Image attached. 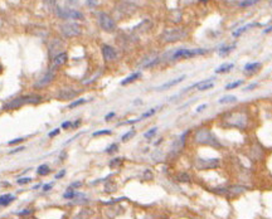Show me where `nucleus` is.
<instances>
[{
	"mask_svg": "<svg viewBox=\"0 0 272 219\" xmlns=\"http://www.w3.org/2000/svg\"><path fill=\"white\" fill-rule=\"evenodd\" d=\"M223 121L228 126L246 129L247 124H248V116H247L244 111H234V112L226 113L223 116Z\"/></svg>",
	"mask_w": 272,
	"mask_h": 219,
	"instance_id": "f257e3e1",
	"label": "nucleus"
},
{
	"mask_svg": "<svg viewBox=\"0 0 272 219\" xmlns=\"http://www.w3.org/2000/svg\"><path fill=\"white\" fill-rule=\"evenodd\" d=\"M195 141L198 144H203V145H210L214 146V148H219L220 144L218 142V140L213 136V134L208 130V129H201L198 130L195 134Z\"/></svg>",
	"mask_w": 272,
	"mask_h": 219,
	"instance_id": "f03ea898",
	"label": "nucleus"
},
{
	"mask_svg": "<svg viewBox=\"0 0 272 219\" xmlns=\"http://www.w3.org/2000/svg\"><path fill=\"white\" fill-rule=\"evenodd\" d=\"M98 23H100V27L108 33H112L116 30V23L115 20L106 13H100L98 14Z\"/></svg>",
	"mask_w": 272,
	"mask_h": 219,
	"instance_id": "7ed1b4c3",
	"label": "nucleus"
},
{
	"mask_svg": "<svg viewBox=\"0 0 272 219\" xmlns=\"http://www.w3.org/2000/svg\"><path fill=\"white\" fill-rule=\"evenodd\" d=\"M208 49H202V48H196V49H178L173 54V59H182V58H191L195 56L205 54Z\"/></svg>",
	"mask_w": 272,
	"mask_h": 219,
	"instance_id": "20e7f679",
	"label": "nucleus"
},
{
	"mask_svg": "<svg viewBox=\"0 0 272 219\" xmlns=\"http://www.w3.org/2000/svg\"><path fill=\"white\" fill-rule=\"evenodd\" d=\"M56 14L63 19H83V14L75 10V9H62V8L57 7Z\"/></svg>",
	"mask_w": 272,
	"mask_h": 219,
	"instance_id": "39448f33",
	"label": "nucleus"
},
{
	"mask_svg": "<svg viewBox=\"0 0 272 219\" xmlns=\"http://www.w3.org/2000/svg\"><path fill=\"white\" fill-rule=\"evenodd\" d=\"M185 35H187V32L183 29H168L163 34V39L165 42H175V40L184 38Z\"/></svg>",
	"mask_w": 272,
	"mask_h": 219,
	"instance_id": "423d86ee",
	"label": "nucleus"
},
{
	"mask_svg": "<svg viewBox=\"0 0 272 219\" xmlns=\"http://www.w3.org/2000/svg\"><path fill=\"white\" fill-rule=\"evenodd\" d=\"M62 32L66 37H76L81 34V28L76 23H66L62 25Z\"/></svg>",
	"mask_w": 272,
	"mask_h": 219,
	"instance_id": "0eeeda50",
	"label": "nucleus"
},
{
	"mask_svg": "<svg viewBox=\"0 0 272 219\" xmlns=\"http://www.w3.org/2000/svg\"><path fill=\"white\" fill-rule=\"evenodd\" d=\"M32 98H34V96L19 97V98H15V100L12 101L10 103L5 105V106H4V110H13V108H16V107L23 106L24 103H28V102H35V100H32Z\"/></svg>",
	"mask_w": 272,
	"mask_h": 219,
	"instance_id": "6e6552de",
	"label": "nucleus"
},
{
	"mask_svg": "<svg viewBox=\"0 0 272 219\" xmlns=\"http://www.w3.org/2000/svg\"><path fill=\"white\" fill-rule=\"evenodd\" d=\"M219 165L218 159H199L196 161V166L199 169H213Z\"/></svg>",
	"mask_w": 272,
	"mask_h": 219,
	"instance_id": "1a4fd4ad",
	"label": "nucleus"
},
{
	"mask_svg": "<svg viewBox=\"0 0 272 219\" xmlns=\"http://www.w3.org/2000/svg\"><path fill=\"white\" fill-rule=\"evenodd\" d=\"M102 54H104V58L105 61L110 62V61H113L116 58V52L112 47L110 45H104L102 47Z\"/></svg>",
	"mask_w": 272,
	"mask_h": 219,
	"instance_id": "9d476101",
	"label": "nucleus"
},
{
	"mask_svg": "<svg viewBox=\"0 0 272 219\" xmlns=\"http://www.w3.org/2000/svg\"><path fill=\"white\" fill-rule=\"evenodd\" d=\"M184 80H185V76H180V77H178V78H175V80L169 81V82H166V83L161 84V86H160V87H158L156 89H158V91H164V89H168V88H170V87H173V86H177L178 83L183 82Z\"/></svg>",
	"mask_w": 272,
	"mask_h": 219,
	"instance_id": "9b49d317",
	"label": "nucleus"
},
{
	"mask_svg": "<svg viewBox=\"0 0 272 219\" xmlns=\"http://www.w3.org/2000/svg\"><path fill=\"white\" fill-rule=\"evenodd\" d=\"M187 135H188V131H185V132L175 141L174 146H173V153H179V151L183 149V146H184V144H185V137H187Z\"/></svg>",
	"mask_w": 272,
	"mask_h": 219,
	"instance_id": "f8f14e48",
	"label": "nucleus"
},
{
	"mask_svg": "<svg viewBox=\"0 0 272 219\" xmlns=\"http://www.w3.org/2000/svg\"><path fill=\"white\" fill-rule=\"evenodd\" d=\"M67 58H68L67 53H61V54L56 56L54 59H53V66H52V67H53V68H57V67L63 66V64L67 62Z\"/></svg>",
	"mask_w": 272,
	"mask_h": 219,
	"instance_id": "ddd939ff",
	"label": "nucleus"
},
{
	"mask_svg": "<svg viewBox=\"0 0 272 219\" xmlns=\"http://www.w3.org/2000/svg\"><path fill=\"white\" fill-rule=\"evenodd\" d=\"M210 80H212V78L205 80V81L199 82V83H196V84H194V87H196L199 91H207V89H210V88L214 87V82H212Z\"/></svg>",
	"mask_w": 272,
	"mask_h": 219,
	"instance_id": "4468645a",
	"label": "nucleus"
},
{
	"mask_svg": "<svg viewBox=\"0 0 272 219\" xmlns=\"http://www.w3.org/2000/svg\"><path fill=\"white\" fill-rule=\"evenodd\" d=\"M53 77H54V76H53V73H52V72H49V73H47V75L43 76V78H42L40 81H38V83H37L35 86H37V87H43V86H45L47 83L51 82V81L53 80Z\"/></svg>",
	"mask_w": 272,
	"mask_h": 219,
	"instance_id": "2eb2a0df",
	"label": "nucleus"
},
{
	"mask_svg": "<svg viewBox=\"0 0 272 219\" xmlns=\"http://www.w3.org/2000/svg\"><path fill=\"white\" fill-rule=\"evenodd\" d=\"M76 96V92L75 91H71V89H63L59 94H58V97L59 98H62V100H71V98H73V97Z\"/></svg>",
	"mask_w": 272,
	"mask_h": 219,
	"instance_id": "dca6fc26",
	"label": "nucleus"
},
{
	"mask_svg": "<svg viewBox=\"0 0 272 219\" xmlns=\"http://www.w3.org/2000/svg\"><path fill=\"white\" fill-rule=\"evenodd\" d=\"M13 200H14V195H12V194H4V195L0 197V205L5 207V205L10 204Z\"/></svg>",
	"mask_w": 272,
	"mask_h": 219,
	"instance_id": "f3484780",
	"label": "nucleus"
},
{
	"mask_svg": "<svg viewBox=\"0 0 272 219\" xmlns=\"http://www.w3.org/2000/svg\"><path fill=\"white\" fill-rule=\"evenodd\" d=\"M140 76H141V73L140 72H135V73H132L131 76H129L127 78H125L122 82H121V84L122 86H126V84H129V83H131V82H134V81H136L137 78H140Z\"/></svg>",
	"mask_w": 272,
	"mask_h": 219,
	"instance_id": "a211bd4d",
	"label": "nucleus"
},
{
	"mask_svg": "<svg viewBox=\"0 0 272 219\" xmlns=\"http://www.w3.org/2000/svg\"><path fill=\"white\" fill-rule=\"evenodd\" d=\"M233 67H234L233 63H224V64H222L220 67H218L215 69V73H227L231 69H233Z\"/></svg>",
	"mask_w": 272,
	"mask_h": 219,
	"instance_id": "6ab92c4d",
	"label": "nucleus"
},
{
	"mask_svg": "<svg viewBox=\"0 0 272 219\" xmlns=\"http://www.w3.org/2000/svg\"><path fill=\"white\" fill-rule=\"evenodd\" d=\"M255 25H256V24H247V25H244V27H241V28L236 29V30L233 32V37H239L242 33L247 32L250 28H252V27H255Z\"/></svg>",
	"mask_w": 272,
	"mask_h": 219,
	"instance_id": "aec40b11",
	"label": "nucleus"
},
{
	"mask_svg": "<svg viewBox=\"0 0 272 219\" xmlns=\"http://www.w3.org/2000/svg\"><path fill=\"white\" fill-rule=\"evenodd\" d=\"M91 214H92V212H91L90 209H83V210H81L73 219H90Z\"/></svg>",
	"mask_w": 272,
	"mask_h": 219,
	"instance_id": "412c9836",
	"label": "nucleus"
},
{
	"mask_svg": "<svg viewBox=\"0 0 272 219\" xmlns=\"http://www.w3.org/2000/svg\"><path fill=\"white\" fill-rule=\"evenodd\" d=\"M237 101V97L236 96H223L222 98L219 100V103H233V102H236Z\"/></svg>",
	"mask_w": 272,
	"mask_h": 219,
	"instance_id": "4be33fe9",
	"label": "nucleus"
},
{
	"mask_svg": "<svg viewBox=\"0 0 272 219\" xmlns=\"http://www.w3.org/2000/svg\"><path fill=\"white\" fill-rule=\"evenodd\" d=\"M49 166L48 165H45V164H43V165H40L39 167H38V170H37V173H38V175H40V176H44V175H48L49 174Z\"/></svg>",
	"mask_w": 272,
	"mask_h": 219,
	"instance_id": "5701e85b",
	"label": "nucleus"
},
{
	"mask_svg": "<svg viewBox=\"0 0 272 219\" xmlns=\"http://www.w3.org/2000/svg\"><path fill=\"white\" fill-rule=\"evenodd\" d=\"M43 3H44V7H45L48 10H53V9L57 8V7H56L57 0H43Z\"/></svg>",
	"mask_w": 272,
	"mask_h": 219,
	"instance_id": "b1692460",
	"label": "nucleus"
},
{
	"mask_svg": "<svg viewBox=\"0 0 272 219\" xmlns=\"http://www.w3.org/2000/svg\"><path fill=\"white\" fill-rule=\"evenodd\" d=\"M260 0H243L242 3H239V7L241 8H247V7H252L255 4H257Z\"/></svg>",
	"mask_w": 272,
	"mask_h": 219,
	"instance_id": "393cba45",
	"label": "nucleus"
},
{
	"mask_svg": "<svg viewBox=\"0 0 272 219\" xmlns=\"http://www.w3.org/2000/svg\"><path fill=\"white\" fill-rule=\"evenodd\" d=\"M260 67H261V64L257 63V62H255V63H248V64H246L244 69H246V71H256V69H258Z\"/></svg>",
	"mask_w": 272,
	"mask_h": 219,
	"instance_id": "a878e982",
	"label": "nucleus"
},
{
	"mask_svg": "<svg viewBox=\"0 0 272 219\" xmlns=\"http://www.w3.org/2000/svg\"><path fill=\"white\" fill-rule=\"evenodd\" d=\"M232 49H234V45H228V47H224V48H222V49L219 51V54L220 56H226V54H228Z\"/></svg>",
	"mask_w": 272,
	"mask_h": 219,
	"instance_id": "bb28decb",
	"label": "nucleus"
},
{
	"mask_svg": "<svg viewBox=\"0 0 272 219\" xmlns=\"http://www.w3.org/2000/svg\"><path fill=\"white\" fill-rule=\"evenodd\" d=\"M121 164H122V159L117 157V159H113V160L110 162V167H111V169H116V167H118Z\"/></svg>",
	"mask_w": 272,
	"mask_h": 219,
	"instance_id": "cd10ccee",
	"label": "nucleus"
},
{
	"mask_svg": "<svg viewBox=\"0 0 272 219\" xmlns=\"http://www.w3.org/2000/svg\"><path fill=\"white\" fill-rule=\"evenodd\" d=\"M243 83V81L242 80H239V81H236V82H232V83H229V84H227L226 86V89H233V88H237L238 86H241Z\"/></svg>",
	"mask_w": 272,
	"mask_h": 219,
	"instance_id": "c85d7f7f",
	"label": "nucleus"
},
{
	"mask_svg": "<svg viewBox=\"0 0 272 219\" xmlns=\"http://www.w3.org/2000/svg\"><path fill=\"white\" fill-rule=\"evenodd\" d=\"M155 112H156V108H151L150 111H147V112L142 113V116H141L140 118H137V120L140 121V120H144V118H146V117H150V116H153V115H154Z\"/></svg>",
	"mask_w": 272,
	"mask_h": 219,
	"instance_id": "c756f323",
	"label": "nucleus"
},
{
	"mask_svg": "<svg viewBox=\"0 0 272 219\" xmlns=\"http://www.w3.org/2000/svg\"><path fill=\"white\" fill-rule=\"evenodd\" d=\"M178 180L182 181V183H188V181L190 180V178H189V175H187V174H179V175H178Z\"/></svg>",
	"mask_w": 272,
	"mask_h": 219,
	"instance_id": "7c9ffc66",
	"label": "nucleus"
},
{
	"mask_svg": "<svg viewBox=\"0 0 272 219\" xmlns=\"http://www.w3.org/2000/svg\"><path fill=\"white\" fill-rule=\"evenodd\" d=\"M75 197H76V193L72 191V189H69V191H67V193L63 194V198H66V199H72V198H75Z\"/></svg>",
	"mask_w": 272,
	"mask_h": 219,
	"instance_id": "2f4dec72",
	"label": "nucleus"
},
{
	"mask_svg": "<svg viewBox=\"0 0 272 219\" xmlns=\"http://www.w3.org/2000/svg\"><path fill=\"white\" fill-rule=\"evenodd\" d=\"M86 102V100H83V98H81V100H78V101H75V102H72L68 107L69 108H75V107H77V106H80V105H82V103H85Z\"/></svg>",
	"mask_w": 272,
	"mask_h": 219,
	"instance_id": "473e14b6",
	"label": "nucleus"
},
{
	"mask_svg": "<svg viewBox=\"0 0 272 219\" xmlns=\"http://www.w3.org/2000/svg\"><path fill=\"white\" fill-rule=\"evenodd\" d=\"M134 135H135V131H134V130H131V131H129V132H126L125 135H123L121 140H122V141H127V140H129V139H131Z\"/></svg>",
	"mask_w": 272,
	"mask_h": 219,
	"instance_id": "72a5a7b5",
	"label": "nucleus"
},
{
	"mask_svg": "<svg viewBox=\"0 0 272 219\" xmlns=\"http://www.w3.org/2000/svg\"><path fill=\"white\" fill-rule=\"evenodd\" d=\"M117 149H118V146H117V144H112L111 146H108V148L106 149V153H108V154H112V153H115V151H117Z\"/></svg>",
	"mask_w": 272,
	"mask_h": 219,
	"instance_id": "f704fd0d",
	"label": "nucleus"
},
{
	"mask_svg": "<svg viewBox=\"0 0 272 219\" xmlns=\"http://www.w3.org/2000/svg\"><path fill=\"white\" fill-rule=\"evenodd\" d=\"M105 190H106L107 193H108V191H110V193H111V191H115V190H116V185H115V184H112V183H108V184L106 185Z\"/></svg>",
	"mask_w": 272,
	"mask_h": 219,
	"instance_id": "c9c22d12",
	"label": "nucleus"
},
{
	"mask_svg": "<svg viewBox=\"0 0 272 219\" xmlns=\"http://www.w3.org/2000/svg\"><path fill=\"white\" fill-rule=\"evenodd\" d=\"M156 130H158V129H156V127H154V129H151L150 131H147V132L145 134V137H146V139H150L151 136H154V135L156 134Z\"/></svg>",
	"mask_w": 272,
	"mask_h": 219,
	"instance_id": "e433bc0d",
	"label": "nucleus"
},
{
	"mask_svg": "<svg viewBox=\"0 0 272 219\" xmlns=\"http://www.w3.org/2000/svg\"><path fill=\"white\" fill-rule=\"evenodd\" d=\"M111 131L110 130H102V131H96L93 132V136H100V135H110Z\"/></svg>",
	"mask_w": 272,
	"mask_h": 219,
	"instance_id": "4c0bfd02",
	"label": "nucleus"
},
{
	"mask_svg": "<svg viewBox=\"0 0 272 219\" xmlns=\"http://www.w3.org/2000/svg\"><path fill=\"white\" fill-rule=\"evenodd\" d=\"M30 181V178H23V179H19V180H16V183L19 184V185H24V184H28Z\"/></svg>",
	"mask_w": 272,
	"mask_h": 219,
	"instance_id": "58836bf2",
	"label": "nucleus"
},
{
	"mask_svg": "<svg viewBox=\"0 0 272 219\" xmlns=\"http://www.w3.org/2000/svg\"><path fill=\"white\" fill-rule=\"evenodd\" d=\"M59 132H61V130H59V129H54V131L49 132V135H48V136H49V137H54V136H56V135H58Z\"/></svg>",
	"mask_w": 272,
	"mask_h": 219,
	"instance_id": "ea45409f",
	"label": "nucleus"
},
{
	"mask_svg": "<svg viewBox=\"0 0 272 219\" xmlns=\"http://www.w3.org/2000/svg\"><path fill=\"white\" fill-rule=\"evenodd\" d=\"M256 87H257V83H252V84H250L248 87H246L244 91H251V89H253V88H256Z\"/></svg>",
	"mask_w": 272,
	"mask_h": 219,
	"instance_id": "a19ab883",
	"label": "nucleus"
},
{
	"mask_svg": "<svg viewBox=\"0 0 272 219\" xmlns=\"http://www.w3.org/2000/svg\"><path fill=\"white\" fill-rule=\"evenodd\" d=\"M145 179H153V174L149 171V170H146L145 171Z\"/></svg>",
	"mask_w": 272,
	"mask_h": 219,
	"instance_id": "79ce46f5",
	"label": "nucleus"
},
{
	"mask_svg": "<svg viewBox=\"0 0 272 219\" xmlns=\"http://www.w3.org/2000/svg\"><path fill=\"white\" fill-rule=\"evenodd\" d=\"M71 126H72V124L69 122V121H66V122L62 124V127H63V129H68V127H71Z\"/></svg>",
	"mask_w": 272,
	"mask_h": 219,
	"instance_id": "37998d69",
	"label": "nucleus"
},
{
	"mask_svg": "<svg viewBox=\"0 0 272 219\" xmlns=\"http://www.w3.org/2000/svg\"><path fill=\"white\" fill-rule=\"evenodd\" d=\"M87 4H88L90 7H95V5L97 4V0H87Z\"/></svg>",
	"mask_w": 272,
	"mask_h": 219,
	"instance_id": "c03bdc74",
	"label": "nucleus"
},
{
	"mask_svg": "<svg viewBox=\"0 0 272 219\" xmlns=\"http://www.w3.org/2000/svg\"><path fill=\"white\" fill-rule=\"evenodd\" d=\"M52 186H53V184H47V185L43 186V190L48 191V190H51V189H52Z\"/></svg>",
	"mask_w": 272,
	"mask_h": 219,
	"instance_id": "a18cd8bd",
	"label": "nucleus"
},
{
	"mask_svg": "<svg viewBox=\"0 0 272 219\" xmlns=\"http://www.w3.org/2000/svg\"><path fill=\"white\" fill-rule=\"evenodd\" d=\"M81 185H82L81 181H76V183H73V184L71 185V188H78V186H81Z\"/></svg>",
	"mask_w": 272,
	"mask_h": 219,
	"instance_id": "49530a36",
	"label": "nucleus"
},
{
	"mask_svg": "<svg viewBox=\"0 0 272 219\" xmlns=\"http://www.w3.org/2000/svg\"><path fill=\"white\" fill-rule=\"evenodd\" d=\"M21 141H23V139H15V140L10 141V142H9V145H14V144H18V142H21Z\"/></svg>",
	"mask_w": 272,
	"mask_h": 219,
	"instance_id": "de8ad7c7",
	"label": "nucleus"
},
{
	"mask_svg": "<svg viewBox=\"0 0 272 219\" xmlns=\"http://www.w3.org/2000/svg\"><path fill=\"white\" fill-rule=\"evenodd\" d=\"M67 3L71 4V5H76L78 3V0H67Z\"/></svg>",
	"mask_w": 272,
	"mask_h": 219,
	"instance_id": "09e8293b",
	"label": "nucleus"
},
{
	"mask_svg": "<svg viewBox=\"0 0 272 219\" xmlns=\"http://www.w3.org/2000/svg\"><path fill=\"white\" fill-rule=\"evenodd\" d=\"M205 107H207V105H201L199 107L196 108V112H201V111H203V110H204Z\"/></svg>",
	"mask_w": 272,
	"mask_h": 219,
	"instance_id": "8fccbe9b",
	"label": "nucleus"
},
{
	"mask_svg": "<svg viewBox=\"0 0 272 219\" xmlns=\"http://www.w3.org/2000/svg\"><path fill=\"white\" fill-rule=\"evenodd\" d=\"M63 175H64V170H62V171H61L59 174H57V175H56V178H57V179H61Z\"/></svg>",
	"mask_w": 272,
	"mask_h": 219,
	"instance_id": "3c124183",
	"label": "nucleus"
},
{
	"mask_svg": "<svg viewBox=\"0 0 272 219\" xmlns=\"http://www.w3.org/2000/svg\"><path fill=\"white\" fill-rule=\"evenodd\" d=\"M113 116H115V113H113V112H111V113H108V115L106 116V121H108V120H110V118H112Z\"/></svg>",
	"mask_w": 272,
	"mask_h": 219,
	"instance_id": "603ef678",
	"label": "nucleus"
},
{
	"mask_svg": "<svg viewBox=\"0 0 272 219\" xmlns=\"http://www.w3.org/2000/svg\"><path fill=\"white\" fill-rule=\"evenodd\" d=\"M21 150H24V148H16L15 150H13V151H10V154H14V153H18V151H21Z\"/></svg>",
	"mask_w": 272,
	"mask_h": 219,
	"instance_id": "864d4df0",
	"label": "nucleus"
},
{
	"mask_svg": "<svg viewBox=\"0 0 272 219\" xmlns=\"http://www.w3.org/2000/svg\"><path fill=\"white\" fill-rule=\"evenodd\" d=\"M30 213V210H28V209H25L24 212H21V213H19V215H25V214H29Z\"/></svg>",
	"mask_w": 272,
	"mask_h": 219,
	"instance_id": "5fc2aeb1",
	"label": "nucleus"
},
{
	"mask_svg": "<svg viewBox=\"0 0 272 219\" xmlns=\"http://www.w3.org/2000/svg\"><path fill=\"white\" fill-rule=\"evenodd\" d=\"M80 125H81V121L78 120V121H76V122H75V124H73L72 126H73V127H77V126H80Z\"/></svg>",
	"mask_w": 272,
	"mask_h": 219,
	"instance_id": "6e6d98bb",
	"label": "nucleus"
},
{
	"mask_svg": "<svg viewBox=\"0 0 272 219\" xmlns=\"http://www.w3.org/2000/svg\"><path fill=\"white\" fill-rule=\"evenodd\" d=\"M202 2H208V0H202Z\"/></svg>",
	"mask_w": 272,
	"mask_h": 219,
	"instance_id": "4d7b16f0",
	"label": "nucleus"
},
{
	"mask_svg": "<svg viewBox=\"0 0 272 219\" xmlns=\"http://www.w3.org/2000/svg\"><path fill=\"white\" fill-rule=\"evenodd\" d=\"M0 69H2V66H0Z\"/></svg>",
	"mask_w": 272,
	"mask_h": 219,
	"instance_id": "13d9d810",
	"label": "nucleus"
},
{
	"mask_svg": "<svg viewBox=\"0 0 272 219\" xmlns=\"http://www.w3.org/2000/svg\"><path fill=\"white\" fill-rule=\"evenodd\" d=\"M271 3H272V0H271Z\"/></svg>",
	"mask_w": 272,
	"mask_h": 219,
	"instance_id": "bf43d9fd",
	"label": "nucleus"
}]
</instances>
